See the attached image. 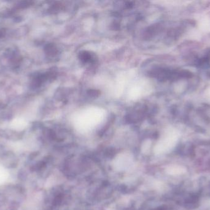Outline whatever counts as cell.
Masks as SVG:
<instances>
[{"label":"cell","instance_id":"1","mask_svg":"<svg viewBox=\"0 0 210 210\" xmlns=\"http://www.w3.org/2000/svg\"><path fill=\"white\" fill-rule=\"evenodd\" d=\"M6 173L4 170L0 169V182H3L6 178Z\"/></svg>","mask_w":210,"mask_h":210}]
</instances>
